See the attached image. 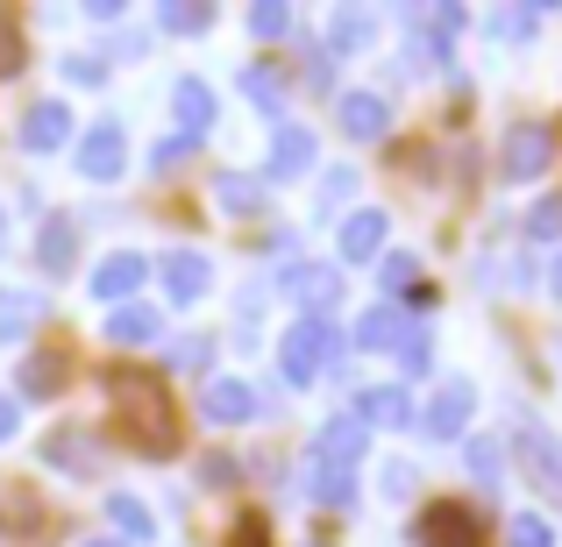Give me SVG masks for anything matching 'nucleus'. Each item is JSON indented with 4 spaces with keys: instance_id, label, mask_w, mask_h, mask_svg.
Here are the masks:
<instances>
[{
    "instance_id": "1",
    "label": "nucleus",
    "mask_w": 562,
    "mask_h": 547,
    "mask_svg": "<svg viewBox=\"0 0 562 547\" xmlns=\"http://www.w3.org/2000/svg\"><path fill=\"white\" fill-rule=\"evenodd\" d=\"M108 412H114V434H122V448L150 455V463L179 448V406L165 398V377H150V369H114Z\"/></svg>"
},
{
    "instance_id": "2",
    "label": "nucleus",
    "mask_w": 562,
    "mask_h": 547,
    "mask_svg": "<svg viewBox=\"0 0 562 547\" xmlns=\"http://www.w3.org/2000/svg\"><path fill=\"white\" fill-rule=\"evenodd\" d=\"M357 463H363V420H328L314 441V498L342 512L357 498Z\"/></svg>"
},
{
    "instance_id": "3",
    "label": "nucleus",
    "mask_w": 562,
    "mask_h": 547,
    "mask_svg": "<svg viewBox=\"0 0 562 547\" xmlns=\"http://www.w3.org/2000/svg\"><path fill=\"white\" fill-rule=\"evenodd\" d=\"M335 349L342 342H335L328 320H300V328L285 334V349H278V369H285V384H314L321 369L335 363Z\"/></svg>"
},
{
    "instance_id": "4",
    "label": "nucleus",
    "mask_w": 562,
    "mask_h": 547,
    "mask_svg": "<svg viewBox=\"0 0 562 547\" xmlns=\"http://www.w3.org/2000/svg\"><path fill=\"white\" fill-rule=\"evenodd\" d=\"M549 157H555V136L541 122H513L506 143H498V171H506L513 185H520V179H541V171H549Z\"/></svg>"
},
{
    "instance_id": "5",
    "label": "nucleus",
    "mask_w": 562,
    "mask_h": 547,
    "mask_svg": "<svg viewBox=\"0 0 562 547\" xmlns=\"http://www.w3.org/2000/svg\"><path fill=\"white\" fill-rule=\"evenodd\" d=\"M413 540H420V547H484V520L470 505H456V498H441V505L420 512Z\"/></svg>"
},
{
    "instance_id": "6",
    "label": "nucleus",
    "mask_w": 562,
    "mask_h": 547,
    "mask_svg": "<svg viewBox=\"0 0 562 547\" xmlns=\"http://www.w3.org/2000/svg\"><path fill=\"white\" fill-rule=\"evenodd\" d=\"M128 171V136H122V122H100V128H86L79 136V179H93V185H114Z\"/></svg>"
},
{
    "instance_id": "7",
    "label": "nucleus",
    "mask_w": 562,
    "mask_h": 547,
    "mask_svg": "<svg viewBox=\"0 0 562 547\" xmlns=\"http://www.w3.org/2000/svg\"><path fill=\"white\" fill-rule=\"evenodd\" d=\"M314 128H300V122H278V136H271V164H263V179L271 185H285V179H306L314 171Z\"/></svg>"
},
{
    "instance_id": "8",
    "label": "nucleus",
    "mask_w": 562,
    "mask_h": 547,
    "mask_svg": "<svg viewBox=\"0 0 562 547\" xmlns=\"http://www.w3.org/2000/svg\"><path fill=\"white\" fill-rule=\"evenodd\" d=\"M200 420H214V426H243V420H257V391H249L243 377H206V391H200Z\"/></svg>"
},
{
    "instance_id": "9",
    "label": "nucleus",
    "mask_w": 562,
    "mask_h": 547,
    "mask_svg": "<svg viewBox=\"0 0 562 547\" xmlns=\"http://www.w3.org/2000/svg\"><path fill=\"white\" fill-rule=\"evenodd\" d=\"M143 271H150V263H143L136 249H114V257H100V271H93V299H108V306H136Z\"/></svg>"
},
{
    "instance_id": "10",
    "label": "nucleus",
    "mask_w": 562,
    "mask_h": 547,
    "mask_svg": "<svg viewBox=\"0 0 562 547\" xmlns=\"http://www.w3.org/2000/svg\"><path fill=\"white\" fill-rule=\"evenodd\" d=\"M470 412H477V391H470L463 377H449V384L435 391V406H427V420H420V426H427L435 441H456V434L470 426Z\"/></svg>"
},
{
    "instance_id": "11",
    "label": "nucleus",
    "mask_w": 562,
    "mask_h": 547,
    "mask_svg": "<svg viewBox=\"0 0 562 547\" xmlns=\"http://www.w3.org/2000/svg\"><path fill=\"white\" fill-rule=\"evenodd\" d=\"M206 285H214V263H206L200 249H171V257H165V292H171L179 306L206 299Z\"/></svg>"
},
{
    "instance_id": "12",
    "label": "nucleus",
    "mask_w": 562,
    "mask_h": 547,
    "mask_svg": "<svg viewBox=\"0 0 562 547\" xmlns=\"http://www.w3.org/2000/svg\"><path fill=\"white\" fill-rule=\"evenodd\" d=\"M71 143V107L65 100H36L22 122V150H65Z\"/></svg>"
},
{
    "instance_id": "13",
    "label": "nucleus",
    "mask_w": 562,
    "mask_h": 547,
    "mask_svg": "<svg viewBox=\"0 0 562 547\" xmlns=\"http://www.w3.org/2000/svg\"><path fill=\"white\" fill-rule=\"evenodd\" d=\"M357 420L363 426H406L413 420L406 384H371V391H357Z\"/></svg>"
},
{
    "instance_id": "14",
    "label": "nucleus",
    "mask_w": 562,
    "mask_h": 547,
    "mask_svg": "<svg viewBox=\"0 0 562 547\" xmlns=\"http://www.w3.org/2000/svg\"><path fill=\"white\" fill-rule=\"evenodd\" d=\"M171 114H179L186 143H200L206 128H214V93H206V79H179V86H171Z\"/></svg>"
},
{
    "instance_id": "15",
    "label": "nucleus",
    "mask_w": 562,
    "mask_h": 547,
    "mask_svg": "<svg viewBox=\"0 0 562 547\" xmlns=\"http://www.w3.org/2000/svg\"><path fill=\"white\" fill-rule=\"evenodd\" d=\"M384 228H392V220H384L378 206L349 214V220H342V263H371L378 249H384Z\"/></svg>"
},
{
    "instance_id": "16",
    "label": "nucleus",
    "mask_w": 562,
    "mask_h": 547,
    "mask_svg": "<svg viewBox=\"0 0 562 547\" xmlns=\"http://www.w3.org/2000/svg\"><path fill=\"white\" fill-rule=\"evenodd\" d=\"M342 128H349L357 143H378L384 128H392V107H384L378 93H349V100H342Z\"/></svg>"
},
{
    "instance_id": "17",
    "label": "nucleus",
    "mask_w": 562,
    "mask_h": 547,
    "mask_svg": "<svg viewBox=\"0 0 562 547\" xmlns=\"http://www.w3.org/2000/svg\"><path fill=\"white\" fill-rule=\"evenodd\" d=\"M413 328L398 320V306H371V314L357 320V349H406Z\"/></svg>"
},
{
    "instance_id": "18",
    "label": "nucleus",
    "mask_w": 562,
    "mask_h": 547,
    "mask_svg": "<svg viewBox=\"0 0 562 547\" xmlns=\"http://www.w3.org/2000/svg\"><path fill=\"white\" fill-rule=\"evenodd\" d=\"M285 292L300 306H314V320H321V306L335 299V271H328V263H292V271H285Z\"/></svg>"
},
{
    "instance_id": "19",
    "label": "nucleus",
    "mask_w": 562,
    "mask_h": 547,
    "mask_svg": "<svg viewBox=\"0 0 562 547\" xmlns=\"http://www.w3.org/2000/svg\"><path fill=\"white\" fill-rule=\"evenodd\" d=\"M65 377H71V363L57 356V349H43V356H29V363H22V398H50V391H65Z\"/></svg>"
},
{
    "instance_id": "20",
    "label": "nucleus",
    "mask_w": 562,
    "mask_h": 547,
    "mask_svg": "<svg viewBox=\"0 0 562 547\" xmlns=\"http://www.w3.org/2000/svg\"><path fill=\"white\" fill-rule=\"evenodd\" d=\"M157 334V314L150 306H114V320H108V342L114 349H143Z\"/></svg>"
},
{
    "instance_id": "21",
    "label": "nucleus",
    "mask_w": 562,
    "mask_h": 547,
    "mask_svg": "<svg viewBox=\"0 0 562 547\" xmlns=\"http://www.w3.org/2000/svg\"><path fill=\"white\" fill-rule=\"evenodd\" d=\"M36 320H43V299H36V292H0V342L29 334Z\"/></svg>"
},
{
    "instance_id": "22",
    "label": "nucleus",
    "mask_w": 562,
    "mask_h": 547,
    "mask_svg": "<svg viewBox=\"0 0 562 547\" xmlns=\"http://www.w3.org/2000/svg\"><path fill=\"white\" fill-rule=\"evenodd\" d=\"M520 448H527V469H535L541 483H555V491H562V455H555V441L541 434V426H520Z\"/></svg>"
},
{
    "instance_id": "23",
    "label": "nucleus",
    "mask_w": 562,
    "mask_h": 547,
    "mask_svg": "<svg viewBox=\"0 0 562 547\" xmlns=\"http://www.w3.org/2000/svg\"><path fill=\"white\" fill-rule=\"evenodd\" d=\"M71 249H79L71 220H43V235H36V263H43V271H65V263H71Z\"/></svg>"
},
{
    "instance_id": "24",
    "label": "nucleus",
    "mask_w": 562,
    "mask_h": 547,
    "mask_svg": "<svg viewBox=\"0 0 562 547\" xmlns=\"http://www.w3.org/2000/svg\"><path fill=\"white\" fill-rule=\"evenodd\" d=\"M114 534H128V540H150L157 534V520H150V505H143V498H114Z\"/></svg>"
},
{
    "instance_id": "25",
    "label": "nucleus",
    "mask_w": 562,
    "mask_h": 547,
    "mask_svg": "<svg viewBox=\"0 0 562 547\" xmlns=\"http://www.w3.org/2000/svg\"><path fill=\"white\" fill-rule=\"evenodd\" d=\"M50 463L57 469H71V477H93V455H86V434H50Z\"/></svg>"
},
{
    "instance_id": "26",
    "label": "nucleus",
    "mask_w": 562,
    "mask_h": 547,
    "mask_svg": "<svg viewBox=\"0 0 562 547\" xmlns=\"http://www.w3.org/2000/svg\"><path fill=\"white\" fill-rule=\"evenodd\" d=\"M371 36H378V22L363 8H342V14H335V50H363Z\"/></svg>"
},
{
    "instance_id": "27",
    "label": "nucleus",
    "mask_w": 562,
    "mask_h": 547,
    "mask_svg": "<svg viewBox=\"0 0 562 547\" xmlns=\"http://www.w3.org/2000/svg\"><path fill=\"white\" fill-rule=\"evenodd\" d=\"M165 29H171V36H200V29H214V8H200V0H186V8H179V0H171Z\"/></svg>"
},
{
    "instance_id": "28",
    "label": "nucleus",
    "mask_w": 562,
    "mask_h": 547,
    "mask_svg": "<svg viewBox=\"0 0 562 547\" xmlns=\"http://www.w3.org/2000/svg\"><path fill=\"white\" fill-rule=\"evenodd\" d=\"M527 235H535V242H555V235H562V192H549V200L527 214Z\"/></svg>"
},
{
    "instance_id": "29",
    "label": "nucleus",
    "mask_w": 562,
    "mask_h": 547,
    "mask_svg": "<svg viewBox=\"0 0 562 547\" xmlns=\"http://www.w3.org/2000/svg\"><path fill=\"white\" fill-rule=\"evenodd\" d=\"M506 547H555V534H549V520H541V512H520V520H513V534H506Z\"/></svg>"
},
{
    "instance_id": "30",
    "label": "nucleus",
    "mask_w": 562,
    "mask_h": 547,
    "mask_svg": "<svg viewBox=\"0 0 562 547\" xmlns=\"http://www.w3.org/2000/svg\"><path fill=\"white\" fill-rule=\"evenodd\" d=\"M249 29H257V36H285V29H292V8H278V0H257V8H249Z\"/></svg>"
},
{
    "instance_id": "31",
    "label": "nucleus",
    "mask_w": 562,
    "mask_h": 547,
    "mask_svg": "<svg viewBox=\"0 0 562 547\" xmlns=\"http://www.w3.org/2000/svg\"><path fill=\"white\" fill-rule=\"evenodd\" d=\"M470 469H477L484 483H498V477H506V463H498V441H470Z\"/></svg>"
},
{
    "instance_id": "32",
    "label": "nucleus",
    "mask_w": 562,
    "mask_h": 547,
    "mask_svg": "<svg viewBox=\"0 0 562 547\" xmlns=\"http://www.w3.org/2000/svg\"><path fill=\"white\" fill-rule=\"evenodd\" d=\"M65 79H71V86H100V79H108V65H100V57H71Z\"/></svg>"
},
{
    "instance_id": "33",
    "label": "nucleus",
    "mask_w": 562,
    "mask_h": 547,
    "mask_svg": "<svg viewBox=\"0 0 562 547\" xmlns=\"http://www.w3.org/2000/svg\"><path fill=\"white\" fill-rule=\"evenodd\" d=\"M243 93L263 100V107H278V79H271V71H243Z\"/></svg>"
},
{
    "instance_id": "34",
    "label": "nucleus",
    "mask_w": 562,
    "mask_h": 547,
    "mask_svg": "<svg viewBox=\"0 0 562 547\" xmlns=\"http://www.w3.org/2000/svg\"><path fill=\"white\" fill-rule=\"evenodd\" d=\"M398 363H406V377H427V363H435V356H427V342H420V334H413V342L398 349Z\"/></svg>"
},
{
    "instance_id": "35",
    "label": "nucleus",
    "mask_w": 562,
    "mask_h": 547,
    "mask_svg": "<svg viewBox=\"0 0 562 547\" xmlns=\"http://www.w3.org/2000/svg\"><path fill=\"white\" fill-rule=\"evenodd\" d=\"M186 150H192V143H186V136H165V143H157V157H150V164H157V171H171V164H179V157H186Z\"/></svg>"
},
{
    "instance_id": "36",
    "label": "nucleus",
    "mask_w": 562,
    "mask_h": 547,
    "mask_svg": "<svg viewBox=\"0 0 562 547\" xmlns=\"http://www.w3.org/2000/svg\"><path fill=\"white\" fill-rule=\"evenodd\" d=\"M384 285L406 292V285H413V257H384Z\"/></svg>"
},
{
    "instance_id": "37",
    "label": "nucleus",
    "mask_w": 562,
    "mask_h": 547,
    "mask_svg": "<svg viewBox=\"0 0 562 547\" xmlns=\"http://www.w3.org/2000/svg\"><path fill=\"white\" fill-rule=\"evenodd\" d=\"M221 200H228V206H257V185H249V179H221Z\"/></svg>"
},
{
    "instance_id": "38",
    "label": "nucleus",
    "mask_w": 562,
    "mask_h": 547,
    "mask_svg": "<svg viewBox=\"0 0 562 547\" xmlns=\"http://www.w3.org/2000/svg\"><path fill=\"white\" fill-rule=\"evenodd\" d=\"M179 369H206V334H186V349H179Z\"/></svg>"
},
{
    "instance_id": "39",
    "label": "nucleus",
    "mask_w": 562,
    "mask_h": 547,
    "mask_svg": "<svg viewBox=\"0 0 562 547\" xmlns=\"http://www.w3.org/2000/svg\"><path fill=\"white\" fill-rule=\"evenodd\" d=\"M8 434H14V398L0 391V441H8Z\"/></svg>"
},
{
    "instance_id": "40",
    "label": "nucleus",
    "mask_w": 562,
    "mask_h": 547,
    "mask_svg": "<svg viewBox=\"0 0 562 547\" xmlns=\"http://www.w3.org/2000/svg\"><path fill=\"white\" fill-rule=\"evenodd\" d=\"M549 292H555V299H562V257H555V271H549Z\"/></svg>"
},
{
    "instance_id": "41",
    "label": "nucleus",
    "mask_w": 562,
    "mask_h": 547,
    "mask_svg": "<svg viewBox=\"0 0 562 547\" xmlns=\"http://www.w3.org/2000/svg\"><path fill=\"white\" fill-rule=\"evenodd\" d=\"M86 547H122V540H86Z\"/></svg>"
}]
</instances>
